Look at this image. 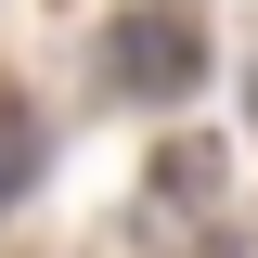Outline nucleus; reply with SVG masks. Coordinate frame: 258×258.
<instances>
[{"mask_svg":"<svg viewBox=\"0 0 258 258\" xmlns=\"http://www.w3.org/2000/svg\"><path fill=\"white\" fill-rule=\"evenodd\" d=\"M103 78H116L129 103H181L194 78H207V26H194V13H168V0H142V13H116V26H103Z\"/></svg>","mask_w":258,"mask_h":258,"instance_id":"obj_1","label":"nucleus"},{"mask_svg":"<svg viewBox=\"0 0 258 258\" xmlns=\"http://www.w3.org/2000/svg\"><path fill=\"white\" fill-rule=\"evenodd\" d=\"M26 194V116H0V207Z\"/></svg>","mask_w":258,"mask_h":258,"instance_id":"obj_2","label":"nucleus"}]
</instances>
